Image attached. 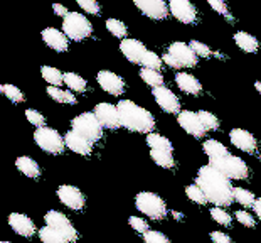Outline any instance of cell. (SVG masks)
I'll use <instances>...</instances> for the list:
<instances>
[{"label": "cell", "instance_id": "obj_1", "mask_svg": "<svg viewBox=\"0 0 261 243\" xmlns=\"http://www.w3.org/2000/svg\"><path fill=\"white\" fill-rule=\"evenodd\" d=\"M196 184L204 191L207 201L216 204V208L231 206V203L234 201V187L231 184V179H227L213 165L207 164L199 169Z\"/></svg>", "mask_w": 261, "mask_h": 243}, {"label": "cell", "instance_id": "obj_2", "mask_svg": "<svg viewBox=\"0 0 261 243\" xmlns=\"http://www.w3.org/2000/svg\"><path fill=\"white\" fill-rule=\"evenodd\" d=\"M116 108L120 112L121 127H125L130 132H137V134H152V130L155 129V118L148 110L132 100H120Z\"/></svg>", "mask_w": 261, "mask_h": 243}, {"label": "cell", "instance_id": "obj_3", "mask_svg": "<svg viewBox=\"0 0 261 243\" xmlns=\"http://www.w3.org/2000/svg\"><path fill=\"white\" fill-rule=\"evenodd\" d=\"M135 206L140 213L152 220H164L169 209L165 201L152 191H142L135 196Z\"/></svg>", "mask_w": 261, "mask_h": 243}, {"label": "cell", "instance_id": "obj_4", "mask_svg": "<svg viewBox=\"0 0 261 243\" xmlns=\"http://www.w3.org/2000/svg\"><path fill=\"white\" fill-rule=\"evenodd\" d=\"M209 165L223 173L227 179H246L249 176V167L243 159L227 154L219 159H209Z\"/></svg>", "mask_w": 261, "mask_h": 243}, {"label": "cell", "instance_id": "obj_5", "mask_svg": "<svg viewBox=\"0 0 261 243\" xmlns=\"http://www.w3.org/2000/svg\"><path fill=\"white\" fill-rule=\"evenodd\" d=\"M71 130L77 132L85 139L96 143L103 137V125L99 124L98 117L94 113H81L71 121Z\"/></svg>", "mask_w": 261, "mask_h": 243}, {"label": "cell", "instance_id": "obj_6", "mask_svg": "<svg viewBox=\"0 0 261 243\" xmlns=\"http://www.w3.org/2000/svg\"><path fill=\"white\" fill-rule=\"evenodd\" d=\"M63 29L64 34L68 36V39L71 41H85L91 36L93 26L88 20L86 15H83L80 12H69L68 17H64L63 20Z\"/></svg>", "mask_w": 261, "mask_h": 243}, {"label": "cell", "instance_id": "obj_7", "mask_svg": "<svg viewBox=\"0 0 261 243\" xmlns=\"http://www.w3.org/2000/svg\"><path fill=\"white\" fill-rule=\"evenodd\" d=\"M34 140L44 152L47 154H63L66 147L64 137H61L58 130L51 127H41L34 132Z\"/></svg>", "mask_w": 261, "mask_h": 243}, {"label": "cell", "instance_id": "obj_8", "mask_svg": "<svg viewBox=\"0 0 261 243\" xmlns=\"http://www.w3.org/2000/svg\"><path fill=\"white\" fill-rule=\"evenodd\" d=\"M58 198L59 201L68 206L73 211H81L86 206V196L83 195L80 187L71 186V184H63L58 187Z\"/></svg>", "mask_w": 261, "mask_h": 243}, {"label": "cell", "instance_id": "obj_9", "mask_svg": "<svg viewBox=\"0 0 261 243\" xmlns=\"http://www.w3.org/2000/svg\"><path fill=\"white\" fill-rule=\"evenodd\" d=\"M167 53L180 64V68H194V66L197 64V59H199V56L191 47V44H186V42H180V41L172 42L169 46Z\"/></svg>", "mask_w": 261, "mask_h": 243}, {"label": "cell", "instance_id": "obj_10", "mask_svg": "<svg viewBox=\"0 0 261 243\" xmlns=\"http://www.w3.org/2000/svg\"><path fill=\"white\" fill-rule=\"evenodd\" d=\"M94 115L98 117L99 124L103 125V129H110V130H118L121 127V120H120V112L118 108L112 103H98L94 107Z\"/></svg>", "mask_w": 261, "mask_h": 243}, {"label": "cell", "instance_id": "obj_11", "mask_svg": "<svg viewBox=\"0 0 261 243\" xmlns=\"http://www.w3.org/2000/svg\"><path fill=\"white\" fill-rule=\"evenodd\" d=\"M177 121H179V125L187 132L189 135L196 137V139H202V137L207 134L204 124L201 121V118H199V113H196V112H191V110L180 112L177 115Z\"/></svg>", "mask_w": 261, "mask_h": 243}, {"label": "cell", "instance_id": "obj_12", "mask_svg": "<svg viewBox=\"0 0 261 243\" xmlns=\"http://www.w3.org/2000/svg\"><path fill=\"white\" fill-rule=\"evenodd\" d=\"M96 80L101 86L103 91H107L108 95H113V96H120L123 95L125 91V81L121 76H118L113 71H108V69H103L99 71L96 75Z\"/></svg>", "mask_w": 261, "mask_h": 243}, {"label": "cell", "instance_id": "obj_13", "mask_svg": "<svg viewBox=\"0 0 261 243\" xmlns=\"http://www.w3.org/2000/svg\"><path fill=\"white\" fill-rule=\"evenodd\" d=\"M169 9L170 14L182 24H194L197 20L196 5L187 2V0H170Z\"/></svg>", "mask_w": 261, "mask_h": 243}, {"label": "cell", "instance_id": "obj_14", "mask_svg": "<svg viewBox=\"0 0 261 243\" xmlns=\"http://www.w3.org/2000/svg\"><path fill=\"white\" fill-rule=\"evenodd\" d=\"M152 95L155 98V102L164 112L167 113H180V102L175 96V93L167 86H160L152 90Z\"/></svg>", "mask_w": 261, "mask_h": 243}, {"label": "cell", "instance_id": "obj_15", "mask_svg": "<svg viewBox=\"0 0 261 243\" xmlns=\"http://www.w3.org/2000/svg\"><path fill=\"white\" fill-rule=\"evenodd\" d=\"M135 5L143 15L153 20H164L170 12L169 5L162 0H135Z\"/></svg>", "mask_w": 261, "mask_h": 243}, {"label": "cell", "instance_id": "obj_16", "mask_svg": "<svg viewBox=\"0 0 261 243\" xmlns=\"http://www.w3.org/2000/svg\"><path fill=\"white\" fill-rule=\"evenodd\" d=\"M44 222H46L47 226H53V228H58L61 231H64L66 235H69L74 241H77V231L74 228V225L69 222V218L66 216L64 213L56 211V209H51V211L46 213Z\"/></svg>", "mask_w": 261, "mask_h": 243}, {"label": "cell", "instance_id": "obj_17", "mask_svg": "<svg viewBox=\"0 0 261 243\" xmlns=\"http://www.w3.org/2000/svg\"><path fill=\"white\" fill-rule=\"evenodd\" d=\"M229 139L232 145L246 154H253L258 149V142L254 139V135L244 129H232L229 132Z\"/></svg>", "mask_w": 261, "mask_h": 243}, {"label": "cell", "instance_id": "obj_18", "mask_svg": "<svg viewBox=\"0 0 261 243\" xmlns=\"http://www.w3.org/2000/svg\"><path fill=\"white\" fill-rule=\"evenodd\" d=\"M120 51L123 53V56L130 61V63L142 64L143 58L148 53V49L143 46V42L137 39H123L120 42Z\"/></svg>", "mask_w": 261, "mask_h": 243}, {"label": "cell", "instance_id": "obj_19", "mask_svg": "<svg viewBox=\"0 0 261 243\" xmlns=\"http://www.w3.org/2000/svg\"><path fill=\"white\" fill-rule=\"evenodd\" d=\"M9 225L10 228H12L15 233L20 235V236H25V238H29L36 233V225L34 222L27 216V214H22V213H12L9 216Z\"/></svg>", "mask_w": 261, "mask_h": 243}, {"label": "cell", "instance_id": "obj_20", "mask_svg": "<svg viewBox=\"0 0 261 243\" xmlns=\"http://www.w3.org/2000/svg\"><path fill=\"white\" fill-rule=\"evenodd\" d=\"M42 39L49 47L54 49L56 53H66L69 47V39L64 32H61L54 27H47L42 31Z\"/></svg>", "mask_w": 261, "mask_h": 243}, {"label": "cell", "instance_id": "obj_21", "mask_svg": "<svg viewBox=\"0 0 261 243\" xmlns=\"http://www.w3.org/2000/svg\"><path fill=\"white\" fill-rule=\"evenodd\" d=\"M64 140H66V147H69V151L80 154V156H90V154L93 152L94 143L90 142L88 139H85V137L80 135L74 130H69L68 134H66Z\"/></svg>", "mask_w": 261, "mask_h": 243}, {"label": "cell", "instance_id": "obj_22", "mask_svg": "<svg viewBox=\"0 0 261 243\" xmlns=\"http://www.w3.org/2000/svg\"><path fill=\"white\" fill-rule=\"evenodd\" d=\"M175 83L177 86L180 88V91L187 93V95H199L202 91V85L199 83L196 76H192L191 73H186V71H180V73L175 75Z\"/></svg>", "mask_w": 261, "mask_h": 243}, {"label": "cell", "instance_id": "obj_23", "mask_svg": "<svg viewBox=\"0 0 261 243\" xmlns=\"http://www.w3.org/2000/svg\"><path fill=\"white\" fill-rule=\"evenodd\" d=\"M39 238L42 243H76L69 235H66L64 231H61L53 226H44L39 230Z\"/></svg>", "mask_w": 261, "mask_h": 243}, {"label": "cell", "instance_id": "obj_24", "mask_svg": "<svg viewBox=\"0 0 261 243\" xmlns=\"http://www.w3.org/2000/svg\"><path fill=\"white\" fill-rule=\"evenodd\" d=\"M15 167H17L25 178L39 179V176H41V167H39V164L34 161V159H31L29 156H20L15 159Z\"/></svg>", "mask_w": 261, "mask_h": 243}, {"label": "cell", "instance_id": "obj_25", "mask_svg": "<svg viewBox=\"0 0 261 243\" xmlns=\"http://www.w3.org/2000/svg\"><path fill=\"white\" fill-rule=\"evenodd\" d=\"M234 42L236 46L244 53H256L259 47V42L254 36H251L249 32L244 31H238L234 34Z\"/></svg>", "mask_w": 261, "mask_h": 243}, {"label": "cell", "instance_id": "obj_26", "mask_svg": "<svg viewBox=\"0 0 261 243\" xmlns=\"http://www.w3.org/2000/svg\"><path fill=\"white\" fill-rule=\"evenodd\" d=\"M150 157L152 161L160 165L164 169H172L175 165L174 156H172L170 151H160V149H150Z\"/></svg>", "mask_w": 261, "mask_h": 243}, {"label": "cell", "instance_id": "obj_27", "mask_svg": "<svg viewBox=\"0 0 261 243\" xmlns=\"http://www.w3.org/2000/svg\"><path fill=\"white\" fill-rule=\"evenodd\" d=\"M202 149H204L205 156H207L209 159H219V157H224V156L229 154V152H227L226 145H223V143L218 142V140H214V139L205 140Z\"/></svg>", "mask_w": 261, "mask_h": 243}, {"label": "cell", "instance_id": "obj_28", "mask_svg": "<svg viewBox=\"0 0 261 243\" xmlns=\"http://www.w3.org/2000/svg\"><path fill=\"white\" fill-rule=\"evenodd\" d=\"M42 78L49 83V86H56L59 88L61 85H64V75L59 69L53 68V66H42L41 68Z\"/></svg>", "mask_w": 261, "mask_h": 243}, {"label": "cell", "instance_id": "obj_29", "mask_svg": "<svg viewBox=\"0 0 261 243\" xmlns=\"http://www.w3.org/2000/svg\"><path fill=\"white\" fill-rule=\"evenodd\" d=\"M47 95L58 103H66V105H76V96L71 91H64L56 86H47Z\"/></svg>", "mask_w": 261, "mask_h": 243}, {"label": "cell", "instance_id": "obj_30", "mask_svg": "<svg viewBox=\"0 0 261 243\" xmlns=\"http://www.w3.org/2000/svg\"><path fill=\"white\" fill-rule=\"evenodd\" d=\"M64 85L76 93H85L86 88H88L86 80L81 78V76L76 75V73H66L64 75Z\"/></svg>", "mask_w": 261, "mask_h": 243}, {"label": "cell", "instance_id": "obj_31", "mask_svg": "<svg viewBox=\"0 0 261 243\" xmlns=\"http://www.w3.org/2000/svg\"><path fill=\"white\" fill-rule=\"evenodd\" d=\"M140 78L143 80V83H147V85L152 88V90H155V88H160V86H165L164 85V76L160 75L159 71L143 68L140 71Z\"/></svg>", "mask_w": 261, "mask_h": 243}, {"label": "cell", "instance_id": "obj_32", "mask_svg": "<svg viewBox=\"0 0 261 243\" xmlns=\"http://www.w3.org/2000/svg\"><path fill=\"white\" fill-rule=\"evenodd\" d=\"M147 145L150 149H160V151H174V145L172 142L164 135H159V134H148L147 135Z\"/></svg>", "mask_w": 261, "mask_h": 243}, {"label": "cell", "instance_id": "obj_33", "mask_svg": "<svg viewBox=\"0 0 261 243\" xmlns=\"http://www.w3.org/2000/svg\"><path fill=\"white\" fill-rule=\"evenodd\" d=\"M234 201H238L244 208H254L256 198L251 191L244 189V187H234Z\"/></svg>", "mask_w": 261, "mask_h": 243}, {"label": "cell", "instance_id": "obj_34", "mask_svg": "<svg viewBox=\"0 0 261 243\" xmlns=\"http://www.w3.org/2000/svg\"><path fill=\"white\" fill-rule=\"evenodd\" d=\"M107 29L112 36L118 37V39H126V26L118 19H108L107 20Z\"/></svg>", "mask_w": 261, "mask_h": 243}, {"label": "cell", "instance_id": "obj_35", "mask_svg": "<svg viewBox=\"0 0 261 243\" xmlns=\"http://www.w3.org/2000/svg\"><path fill=\"white\" fill-rule=\"evenodd\" d=\"M186 195H187L189 200L194 201L196 204H205V203H209V201H207V198H205V195H204V191H202L197 184L187 186V187H186Z\"/></svg>", "mask_w": 261, "mask_h": 243}, {"label": "cell", "instance_id": "obj_36", "mask_svg": "<svg viewBox=\"0 0 261 243\" xmlns=\"http://www.w3.org/2000/svg\"><path fill=\"white\" fill-rule=\"evenodd\" d=\"M0 91H2L4 95L7 96L10 102H14V103H22V102H24V93H22L19 88L14 86V85H2V86H0Z\"/></svg>", "mask_w": 261, "mask_h": 243}, {"label": "cell", "instance_id": "obj_37", "mask_svg": "<svg viewBox=\"0 0 261 243\" xmlns=\"http://www.w3.org/2000/svg\"><path fill=\"white\" fill-rule=\"evenodd\" d=\"M162 63L164 59L159 56V54H155L153 51H148L145 54V58H143L142 61V66L147 69H153V71H159L160 68H162Z\"/></svg>", "mask_w": 261, "mask_h": 243}, {"label": "cell", "instance_id": "obj_38", "mask_svg": "<svg viewBox=\"0 0 261 243\" xmlns=\"http://www.w3.org/2000/svg\"><path fill=\"white\" fill-rule=\"evenodd\" d=\"M197 113H199V118H201V121L205 127V130H218L219 129V120L214 113L207 112V110H201V112H197Z\"/></svg>", "mask_w": 261, "mask_h": 243}, {"label": "cell", "instance_id": "obj_39", "mask_svg": "<svg viewBox=\"0 0 261 243\" xmlns=\"http://www.w3.org/2000/svg\"><path fill=\"white\" fill-rule=\"evenodd\" d=\"M211 218H213L216 223H219L223 226H229L231 222H232V218L224 211L223 208H213V209H211Z\"/></svg>", "mask_w": 261, "mask_h": 243}, {"label": "cell", "instance_id": "obj_40", "mask_svg": "<svg viewBox=\"0 0 261 243\" xmlns=\"http://www.w3.org/2000/svg\"><path fill=\"white\" fill-rule=\"evenodd\" d=\"M25 118L29 120V124H32L37 129H41V127H46V118H44L42 113H39L37 110H25Z\"/></svg>", "mask_w": 261, "mask_h": 243}, {"label": "cell", "instance_id": "obj_41", "mask_svg": "<svg viewBox=\"0 0 261 243\" xmlns=\"http://www.w3.org/2000/svg\"><path fill=\"white\" fill-rule=\"evenodd\" d=\"M143 241H145V243H172L164 233L155 231V230H150L148 233L143 235Z\"/></svg>", "mask_w": 261, "mask_h": 243}, {"label": "cell", "instance_id": "obj_42", "mask_svg": "<svg viewBox=\"0 0 261 243\" xmlns=\"http://www.w3.org/2000/svg\"><path fill=\"white\" fill-rule=\"evenodd\" d=\"M77 5H80L86 14H91V15H98L99 10H101L99 4L94 2V0H77Z\"/></svg>", "mask_w": 261, "mask_h": 243}, {"label": "cell", "instance_id": "obj_43", "mask_svg": "<svg viewBox=\"0 0 261 243\" xmlns=\"http://www.w3.org/2000/svg\"><path fill=\"white\" fill-rule=\"evenodd\" d=\"M128 223H130L132 228L137 231V233H143V235H145V233H148V231H150V226H148V223L145 222V220H142V218L130 216Z\"/></svg>", "mask_w": 261, "mask_h": 243}, {"label": "cell", "instance_id": "obj_44", "mask_svg": "<svg viewBox=\"0 0 261 243\" xmlns=\"http://www.w3.org/2000/svg\"><path fill=\"white\" fill-rule=\"evenodd\" d=\"M209 5H211V9L216 10L218 14L224 15L226 19H231L232 20L231 14H229V9H227V4L223 2V0H209Z\"/></svg>", "mask_w": 261, "mask_h": 243}, {"label": "cell", "instance_id": "obj_45", "mask_svg": "<svg viewBox=\"0 0 261 243\" xmlns=\"http://www.w3.org/2000/svg\"><path fill=\"white\" fill-rule=\"evenodd\" d=\"M191 47L194 49V53L197 56H202V58H209L213 51L209 49V46H205L204 42H199V41H191Z\"/></svg>", "mask_w": 261, "mask_h": 243}, {"label": "cell", "instance_id": "obj_46", "mask_svg": "<svg viewBox=\"0 0 261 243\" xmlns=\"http://www.w3.org/2000/svg\"><path fill=\"white\" fill-rule=\"evenodd\" d=\"M236 220L240 222L241 225H244V226H248V228H253L254 225H256V222H254V218L251 216L249 213H246L244 209H240V211H236Z\"/></svg>", "mask_w": 261, "mask_h": 243}, {"label": "cell", "instance_id": "obj_47", "mask_svg": "<svg viewBox=\"0 0 261 243\" xmlns=\"http://www.w3.org/2000/svg\"><path fill=\"white\" fill-rule=\"evenodd\" d=\"M211 240H213V243H232V240L226 233H223V231H213L211 233Z\"/></svg>", "mask_w": 261, "mask_h": 243}, {"label": "cell", "instance_id": "obj_48", "mask_svg": "<svg viewBox=\"0 0 261 243\" xmlns=\"http://www.w3.org/2000/svg\"><path fill=\"white\" fill-rule=\"evenodd\" d=\"M162 59H164V63H165V64L170 66V68H174V69H182V68H180V64L177 63V61H175L174 58H172L169 53H165Z\"/></svg>", "mask_w": 261, "mask_h": 243}, {"label": "cell", "instance_id": "obj_49", "mask_svg": "<svg viewBox=\"0 0 261 243\" xmlns=\"http://www.w3.org/2000/svg\"><path fill=\"white\" fill-rule=\"evenodd\" d=\"M53 10H54V14L59 15V17H68V9L64 7V5H61V4H54L53 5Z\"/></svg>", "mask_w": 261, "mask_h": 243}, {"label": "cell", "instance_id": "obj_50", "mask_svg": "<svg viewBox=\"0 0 261 243\" xmlns=\"http://www.w3.org/2000/svg\"><path fill=\"white\" fill-rule=\"evenodd\" d=\"M254 213H256L258 218L261 220V198H258L256 203H254Z\"/></svg>", "mask_w": 261, "mask_h": 243}, {"label": "cell", "instance_id": "obj_51", "mask_svg": "<svg viewBox=\"0 0 261 243\" xmlns=\"http://www.w3.org/2000/svg\"><path fill=\"white\" fill-rule=\"evenodd\" d=\"M254 88H256V91L261 95V81H256V83H254Z\"/></svg>", "mask_w": 261, "mask_h": 243}, {"label": "cell", "instance_id": "obj_52", "mask_svg": "<svg viewBox=\"0 0 261 243\" xmlns=\"http://www.w3.org/2000/svg\"><path fill=\"white\" fill-rule=\"evenodd\" d=\"M172 214H174V218H175V220H182V213H177V211H174Z\"/></svg>", "mask_w": 261, "mask_h": 243}, {"label": "cell", "instance_id": "obj_53", "mask_svg": "<svg viewBox=\"0 0 261 243\" xmlns=\"http://www.w3.org/2000/svg\"><path fill=\"white\" fill-rule=\"evenodd\" d=\"M0 243H12V241H0Z\"/></svg>", "mask_w": 261, "mask_h": 243}, {"label": "cell", "instance_id": "obj_54", "mask_svg": "<svg viewBox=\"0 0 261 243\" xmlns=\"http://www.w3.org/2000/svg\"><path fill=\"white\" fill-rule=\"evenodd\" d=\"M259 159H261V157H259Z\"/></svg>", "mask_w": 261, "mask_h": 243}]
</instances>
